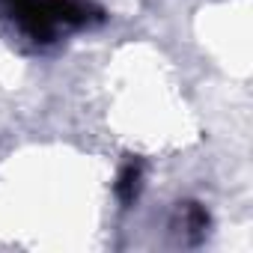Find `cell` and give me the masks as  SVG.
I'll use <instances>...</instances> for the list:
<instances>
[{
	"instance_id": "obj_1",
	"label": "cell",
	"mask_w": 253,
	"mask_h": 253,
	"mask_svg": "<svg viewBox=\"0 0 253 253\" xmlns=\"http://www.w3.org/2000/svg\"><path fill=\"white\" fill-rule=\"evenodd\" d=\"M3 9L18 21V27L36 39V42H51L57 33V18H54V6L51 0H0Z\"/></svg>"
},
{
	"instance_id": "obj_2",
	"label": "cell",
	"mask_w": 253,
	"mask_h": 253,
	"mask_svg": "<svg viewBox=\"0 0 253 253\" xmlns=\"http://www.w3.org/2000/svg\"><path fill=\"white\" fill-rule=\"evenodd\" d=\"M137 191H140V164H137V161H131V164H125V167H122V173H119L116 194H119V200H122V203H134Z\"/></svg>"
}]
</instances>
